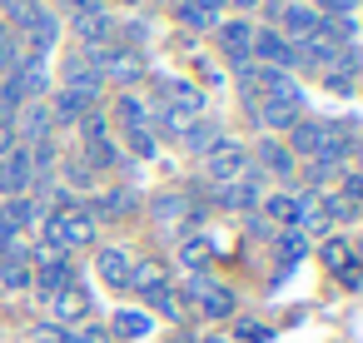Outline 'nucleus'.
<instances>
[{
	"mask_svg": "<svg viewBox=\"0 0 363 343\" xmlns=\"http://www.w3.org/2000/svg\"><path fill=\"white\" fill-rule=\"evenodd\" d=\"M239 164H244V154H239V150H219V154H214V159H209V169H214V174H219V179H224V174H234V169H239Z\"/></svg>",
	"mask_w": 363,
	"mask_h": 343,
	"instance_id": "obj_1",
	"label": "nucleus"
},
{
	"mask_svg": "<svg viewBox=\"0 0 363 343\" xmlns=\"http://www.w3.org/2000/svg\"><path fill=\"white\" fill-rule=\"evenodd\" d=\"M60 313H65V318L85 313V293H60Z\"/></svg>",
	"mask_w": 363,
	"mask_h": 343,
	"instance_id": "obj_2",
	"label": "nucleus"
},
{
	"mask_svg": "<svg viewBox=\"0 0 363 343\" xmlns=\"http://www.w3.org/2000/svg\"><path fill=\"white\" fill-rule=\"evenodd\" d=\"M120 333H145V313H120Z\"/></svg>",
	"mask_w": 363,
	"mask_h": 343,
	"instance_id": "obj_3",
	"label": "nucleus"
},
{
	"mask_svg": "<svg viewBox=\"0 0 363 343\" xmlns=\"http://www.w3.org/2000/svg\"><path fill=\"white\" fill-rule=\"evenodd\" d=\"M100 269H105V279H125V259H120V254H105Z\"/></svg>",
	"mask_w": 363,
	"mask_h": 343,
	"instance_id": "obj_4",
	"label": "nucleus"
},
{
	"mask_svg": "<svg viewBox=\"0 0 363 343\" xmlns=\"http://www.w3.org/2000/svg\"><path fill=\"white\" fill-rule=\"evenodd\" d=\"M204 308H209V313H229V293H209Z\"/></svg>",
	"mask_w": 363,
	"mask_h": 343,
	"instance_id": "obj_5",
	"label": "nucleus"
}]
</instances>
